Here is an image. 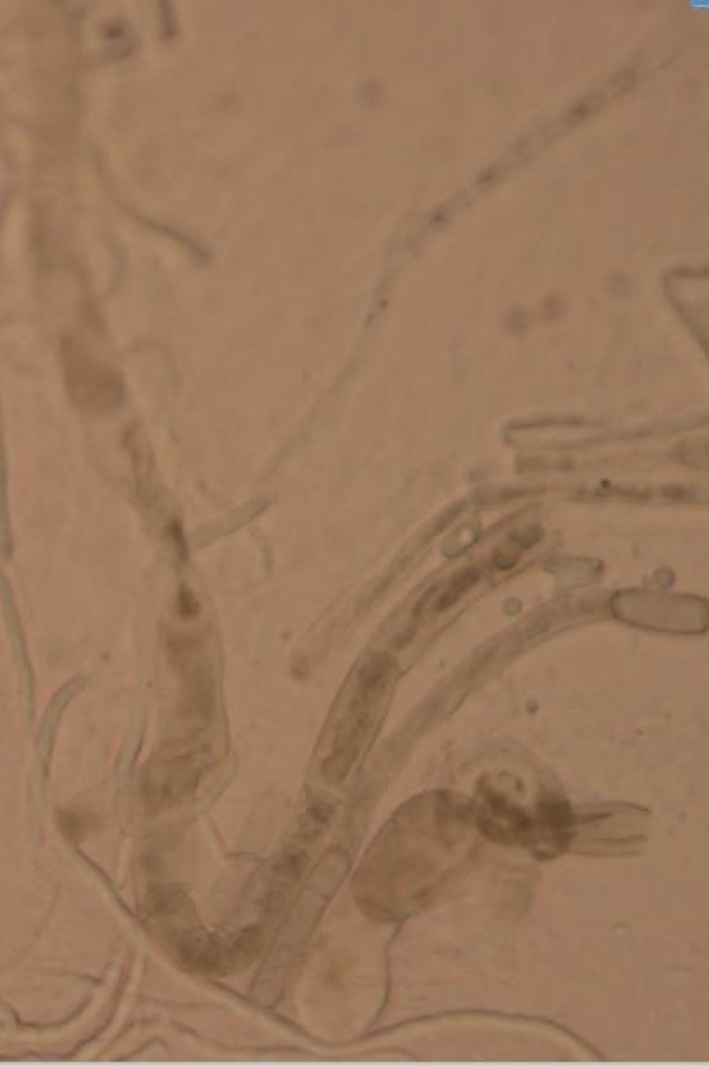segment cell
I'll return each instance as SVG.
<instances>
[{
	"instance_id": "1",
	"label": "cell",
	"mask_w": 709,
	"mask_h": 1067,
	"mask_svg": "<svg viewBox=\"0 0 709 1067\" xmlns=\"http://www.w3.org/2000/svg\"><path fill=\"white\" fill-rule=\"evenodd\" d=\"M388 676L390 662L387 657L373 660L359 674L358 696L347 708L346 717L335 726L328 753L323 760V772L330 779L346 774L358 755L359 743L363 741L364 732L370 724V703L382 691Z\"/></svg>"
},
{
	"instance_id": "2",
	"label": "cell",
	"mask_w": 709,
	"mask_h": 1067,
	"mask_svg": "<svg viewBox=\"0 0 709 1067\" xmlns=\"http://www.w3.org/2000/svg\"><path fill=\"white\" fill-rule=\"evenodd\" d=\"M474 815L479 830L493 841L509 846L533 844L534 818L495 787L483 786L479 791Z\"/></svg>"
},
{
	"instance_id": "3",
	"label": "cell",
	"mask_w": 709,
	"mask_h": 1067,
	"mask_svg": "<svg viewBox=\"0 0 709 1067\" xmlns=\"http://www.w3.org/2000/svg\"><path fill=\"white\" fill-rule=\"evenodd\" d=\"M533 818V844L536 849L546 851L550 856L567 848L576 820L565 801L558 798L543 799L536 810V817Z\"/></svg>"
},
{
	"instance_id": "4",
	"label": "cell",
	"mask_w": 709,
	"mask_h": 1067,
	"mask_svg": "<svg viewBox=\"0 0 709 1067\" xmlns=\"http://www.w3.org/2000/svg\"><path fill=\"white\" fill-rule=\"evenodd\" d=\"M479 578H481V574L476 569H467L464 573L459 574L455 580H452L449 588L443 590L442 597L438 598L437 610L449 609L450 605H454L471 586L478 583Z\"/></svg>"
}]
</instances>
